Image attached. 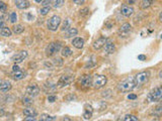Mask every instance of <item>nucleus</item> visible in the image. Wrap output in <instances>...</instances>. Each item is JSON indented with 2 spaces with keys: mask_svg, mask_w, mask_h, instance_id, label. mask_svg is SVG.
<instances>
[{
  "mask_svg": "<svg viewBox=\"0 0 162 121\" xmlns=\"http://www.w3.org/2000/svg\"><path fill=\"white\" fill-rule=\"evenodd\" d=\"M136 86L137 85L135 82V78H134V77H129V78H127L126 80H124V81H122L120 84H118V89L120 92L127 93V92H130V91L133 90Z\"/></svg>",
  "mask_w": 162,
  "mask_h": 121,
  "instance_id": "f257e3e1",
  "label": "nucleus"
},
{
  "mask_svg": "<svg viewBox=\"0 0 162 121\" xmlns=\"http://www.w3.org/2000/svg\"><path fill=\"white\" fill-rule=\"evenodd\" d=\"M162 98V90L160 87H156V88L152 89L150 93L148 94V101L149 102H158L160 101Z\"/></svg>",
  "mask_w": 162,
  "mask_h": 121,
  "instance_id": "f03ea898",
  "label": "nucleus"
},
{
  "mask_svg": "<svg viewBox=\"0 0 162 121\" xmlns=\"http://www.w3.org/2000/svg\"><path fill=\"white\" fill-rule=\"evenodd\" d=\"M150 76H151V74H150L149 71H145V72L139 73L138 75H136V76L134 77V78H135L136 85L141 86V85H143V84L147 83L148 80L150 79Z\"/></svg>",
  "mask_w": 162,
  "mask_h": 121,
  "instance_id": "7ed1b4c3",
  "label": "nucleus"
},
{
  "mask_svg": "<svg viewBox=\"0 0 162 121\" xmlns=\"http://www.w3.org/2000/svg\"><path fill=\"white\" fill-rule=\"evenodd\" d=\"M60 24H61V17L58 16V15L52 16L47 22L48 28H49V30H52V31L57 30V28H58Z\"/></svg>",
  "mask_w": 162,
  "mask_h": 121,
  "instance_id": "20e7f679",
  "label": "nucleus"
},
{
  "mask_svg": "<svg viewBox=\"0 0 162 121\" xmlns=\"http://www.w3.org/2000/svg\"><path fill=\"white\" fill-rule=\"evenodd\" d=\"M106 82H108V79H106V76H103V75H97L92 80V85L95 89H100L106 85Z\"/></svg>",
  "mask_w": 162,
  "mask_h": 121,
  "instance_id": "39448f33",
  "label": "nucleus"
},
{
  "mask_svg": "<svg viewBox=\"0 0 162 121\" xmlns=\"http://www.w3.org/2000/svg\"><path fill=\"white\" fill-rule=\"evenodd\" d=\"M61 50V43L60 42H51L47 47H46V54L48 57H51L58 52Z\"/></svg>",
  "mask_w": 162,
  "mask_h": 121,
  "instance_id": "423d86ee",
  "label": "nucleus"
},
{
  "mask_svg": "<svg viewBox=\"0 0 162 121\" xmlns=\"http://www.w3.org/2000/svg\"><path fill=\"white\" fill-rule=\"evenodd\" d=\"M40 87H39L36 84H31V85L27 86L26 88V95L29 96V97H36L40 94Z\"/></svg>",
  "mask_w": 162,
  "mask_h": 121,
  "instance_id": "0eeeda50",
  "label": "nucleus"
},
{
  "mask_svg": "<svg viewBox=\"0 0 162 121\" xmlns=\"http://www.w3.org/2000/svg\"><path fill=\"white\" fill-rule=\"evenodd\" d=\"M27 56H29V54H27L26 51H21V52H17L16 54H14V56L11 58V61H12L14 64H19L26 60L27 58Z\"/></svg>",
  "mask_w": 162,
  "mask_h": 121,
  "instance_id": "6e6552de",
  "label": "nucleus"
},
{
  "mask_svg": "<svg viewBox=\"0 0 162 121\" xmlns=\"http://www.w3.org/2000/svg\"><path fill=\"white\" fill-rule=\"evenodd\" d=\"M131 29H132L131 24L124 23L120 27V29H118V35H120L121 38H127V36L129 35V33H131Z\"/></svg>",
  "mask_w": 162,
  "mask_h": 121,
  "instance_id": "1a4fd4ad",
  "label": "nucleus"
},
{
  "mask_svg": "<svg viewBox=\"0 0 162 121\" xmlns=\"http://www.w3.org/2000/svg\"><path fill=\"white\" fill-rule=\"evenodd\" d=\"M106 42H108V38H106V36H101V38H97V40L93 42V49H94L95 51H99V50H101L102 47H104Z\"/></svg>",
  "mask_w": 162,
  "mask_h": 121,
  "instance_id": "9d476101",
  "label": "nucleus"
},
{
  "mask_svg": "<svg viewBox=\"0 0 162 121\" xmlns=\"http://www.w3.org/2000/svg\"><path fill=\"white\" fill-rule=\"evenodd\" d=\"M121 13H122L124 16L129 17L134 13V8L132 7V6H130V5L124 4V5H122V7H121Z\"/></svg>",
  "mask_w": 162,
  "mask_h": 121,
  "instance_id": "9b49d317",
  "label": "nucleus"
},
{
  "mask_svg": "<svg viewBox=\"0 0 162 121\" xmlns=\"http://www.w3.org/2000/svg\"><path fill=\"white\" fill-rule=\"evenodd\" d=\"M73 81V77L71 76H62L58 81V86L59 87H66Z\"/></svg>",
  "mask_w": 162,
  "mask_h": 121,
  "instance_id": "f8f14e48",
  "label": "nucleus"
},
{
  "mask_svg": "<svg viewBox=\"0 0 162 121\" xmlns=\"http://www.w3.org/2000/svg\"><path fill=\"white\" fill-rule=\"evenodd\" d=\"M11 83L6 80H0V91L3 93H6L11 90Z\"/></svg>",
  "mask_w": 162,
  "mask_h": 121,
  "instance_id": "ddd939ff",
  "label": "nucleus"
},
{
  "mask_svg": "<svg viewBox=\"0 0 162 121\" xmlns=\"http://www.w3.org/2000/svg\"><path fill=\"white\" fill-rule=\"evenodd\" d=\"M80 83L83 87H90L92 85V78L90 75H83L80 78Z\"/></svg>",
  "mask_w": 162,
  "mask_h": 121,
  "instance_id": "4468645a",
  "label": "nucleus"
},
{
  "mask_svg": "<svg viewBox=\"0 0 162 121\" xmlns=\"http://www.w3.org/2000/svg\"><path fill=\"white\" fill-rule=\"evenodd\" d=\"M15 5L18 9H26L31 6L27 0H15Z\"/></svg>",
  "mask_w": 162,
  "mask_h": 121,
  "instance_id": "2eb2a0df",
  "label": "nucleus"
},
{
  "mask_svg": "<svg viewBox=\"0 0 162 121\" xmlns=\"http://www.w3.org/2000/svg\"><path fill=\"white\" fill-rule=\"evenodd\" d=\"M12 77L14 80H16V81H19V80L24 79V77H26V72H24L21 69L17 70V71H14V72H12Z\"/></svg>",
  "mask_w": 162,
  "mask_h": 121,
  "instance_id": "dca6fc26",
  "label": "nucleus"
},
{
  "mask_svg": "<svg viewBox=\"0 0 162 121\" xmlns=\"http://www.w3.org/2000/svg\"><path fill=\"white\" fill-rule=\"evenodd\" d=\"M104 51H106V52L108 54H113L116 51V47L115 45H113V42H106V45H104Z\"/></svg>",
  "mask_w": 162,
  "mask_h": 121,
  "instance_id": "f3484780",
  "label": "nucleus"
},
{
  "mask_svg": "<svg viewBox=\"0 0 162 121\" xmlns=\"http://www.w3.org/2000/svg\"><path fill=\"white\" fill-rule=\"evenodd\" d=\"M72 45H74L76 49H78V50L82 49V47H83V45H84L83 38H75L74 40H72Z\"/></svg>",
  "mask_w": 162,
  "mask_h": 121,
  "instance_id": "a211bd4d",
  "label": "nucleus"
},
{
  "mask_svg": "<svg viewBox=\"0 0 162 121\" xmlns=\"http://www.w3.org/2000/svg\"><path fill=\"white\" fill-rule=\"evenodd\" d=\"M24 115L26 117H36L38 115V112H36V109L34 108H26L24 110Z\"/></svg>",
  "mask_w": 162,
  "mask_h": 121,
  "instance_id": "6ab92c4d",
  "label": "nucleus"
},
{
  "mask_svg": "<svg viewBox=\"0 0 162 121\" xmlns=\"http://www.w3.org/2000/svg\"><path fill=\"white\" fill-rule=\"evenodd\" d=\"M77 33H78V30L76 28H68L66 30V33H65V38H72V36H76Z\"/></svg>",
  "mask_w": 162,
  "mask_h": 121,
  "instance_id": "aec40b11",
  "label": "nucleus"
},
{
  "mask_svg": "<svg viewBox=\"0 0 162 121\" xmlns=\"http://www.w3.org/2000/svg\"><path fill=\"white\" fill-rule=\"evenodd\" d=\"M154 0H142L140 2V8L141 9H146V8H149L150 6L152 5Z\"/></svg>",
  "mask_w": 162,
  "mask_h": 121,
  "instance_id": "412c9836",
  "label": "nucleus"
},
{
  "mask_svg": "<svg viewBox=\"0 0 162 121\" xmlns=\"http://www.w3.org/2000/svg\"><path fill=\"white\" fill-rule=\"evenodd\" d=\"M0 35L2 36H5V38H8V36H10L12 35V31H11V29L9 28V27H2V29L0 30Z\"/></svg>",
  "mask_w": 162,
  "mask_h": 121,
  "instance_id": "4be33fe9",
  "label": "nucleus"
},
{
  "mask_svg": "<svg viewBox=\"0 0 162 121\" xmlns=\"http://www.w3.org/2000/svg\"><path fill=\"white\" fill-rule=\"evenodd\" d=\"M24 25H21V24H16V25L12 27V33H14L15 35H19V33H24Z\"/></svg>",
  "mask_w": 162,
  "mask_h": 121,
  "instance_id": "5701e85b",
  "label": "nucleus"
},
{
  "mask_svg": "<svg viewBox=\"0 0 162 121\" xmlns=\"http://www.w3.org/2000/svg\"><path fill=\"white\" fill-rule=\"evenodd\" d=\"M54 8H61L65 4V0H52Z\"/></svg>",
  "mask_w": 162,
  "mask_h": 121,
  "instance_id": "b1692460",
  "label": "nucleus"
},
{
  "mask_svg": "<svg viewBox=\"0 0 162 121\" xmlns=\"http://www.w3.org/2000/svg\"><path fill=\"white\" fill-rule=\"evenodd\" d=\"M41 120L42 121H53V120H56V117L50 116L49 114H42V115H41Z\"/></svg>",
  "mask_w": 162,
  "mask_h": 121,
  "instance_id": "393cba45",
  "label": "nucleus"
},
{
  "mask_svg": "<svg viewBox=\"0 0 162 121\" xmlns=\"http://www.w3.org/2000/svg\"><path fill=\"white\" fill-rule=\"evenodd\" d=\"M71 54H72V51H71L70 47H63V50H62V56L63 57L67 58V57H70Z\"/></svg>",
  "mask_w": 162,
  "mask_h": 121,
  "instance_id": "a878e982",
  "label": "nucleus"
},
{
  "mask_svg": "<svg viewBox=\"0 0 162 121\" xmlns=\"http://www.w3.org/2000/svg\"><path fill=\"white\" fill-rule=\"evenodd\" d=\"M123 120L124 121H137L138 120V117H136L135 115H132V114H127L126 116H124Z\"/></svg>",
  "mask_w": 162,
  "mask_h": 121,
  "instance_id": "bb28decb",
  "label": "nucleus"
},
{
  "mask_svg": "<svg viewBox=\"0 0 162 121\" xmlns=\"http://www.w3.org/2000/svg\"><path fill=\"white\" fill-rule=\"evenodd\" d=\"M70 25H71V20L70 19H66L65 21L63 22V24H62V30L63 31H66L68 28H70Z\"/></svg>",
  "mask_w": 162,
  "mask_h": 121,
  "instance_id": "cd10ccee",
  "label": "nucleus"
},
{
  "mask_svg": "<svg viewBox=\"0 0 162 121\" xmlns=\"http://www.w3.org/2000/svg\"><path fill=\"white\" fill-rule=\"evenodd\" d=\"M22 103H24V105H31L34 103V101H33V99H31V97L26 96V97L22 98Z\"/></svg>",
  "mask_w": 162,
  "mask_h": 121,
  "instance_id": "c85d7f7f",
  "label": "nucleus"
},
{
  "mask_svg": "<svg viewBox=\"0 0 162 121\" xmlns=\"http://www.w3.org/2000/svg\"><path fill=\"white\" fill-rule=\"evenodd\" d=\"M50 10H51V7H50V6H44V7L40 10V13L42 15H47L48 13L50 12Z\"/></svg>",
  "mask_w": 162,
  "mask_h": 121,
  "instance_id": "c756f323",
  "label": "nucleus"
},
{
  "mask_svg": "<svg viewBox=\"0 0 162 121\" xmlns=\"http://www.w3.org/2000/svg\"><path fill=\"white\" fill-rule=\"evenodd\" d=\"M89 13V8L88 7H84L79 10V14H80V16H86V15Z\"/></svg>",
  "mask_w": 162,
  "mask_h": 121,
  "instance_id": "7c9ffc66",
  "label": "nucleus"
},
{
  "mask_svg": "<svg viewBox=\"0 0 162 121\" xmlns=\"http://www.w3.org/2000/svg\"><path fill=\"white\" fill-rule=\"evenodd\" d=\"M17 20V15L15 12H11L10 13V22L11 23H15Z\"/></svg>",
  "mask_w": 162,
  "mask_h": 121,
  "instance_id": "2f4dec72",
  "label": "nucleus"
},
{
  "mask_svg": "<svg viewBox=\"0 0 162 121\" xmlns=\"http://www.w3.org/2000/svg\"><path fill=\"white\" fill-rule=\"evenodd\" d=\"M83 117H84V119H86V120L90 119V118L92 117V112H90V111H88V110H85V112L83 113Z\"/></svg>",
  "mask_w": 162,
  "mask_h": 121,
  "instance_id": "473e14b6",
  "label": "nucleus"
},
{
  "mask_svg": "<svg viewBox=\"0 0 162 121\" xmlns=\"http://www.w3.org/2000/svg\"><path fill=\"white\" fill-rule=\"evenodd\" d=\"M6 8H7V6H6V4L4 3V2L0 1V11H1V12H4V11L6 10Z\"/></svg>",
  "mask_w": 162,
  "mask_h": 121,
  "instance_id": "72a5a7b5",
  "label": "nucleus"
},
{
  "mask_svg": "<svg viewBox=\"0 0 162 121\" xmlns=\"http://www.w3.org/2000/svg\"><path fill=\"white\" fill-rule=\"evenodd\" d=\"M54 64H55V65H57V66H61V65H63V61H62V59H60V58L55 59V60H54Z\"/></svg>",
  "mask_w": 162,
  "mask_h": 121,
  "instance_id": "f704fd0d",
  "label": "nucleus"
},
{
  "mask_svg": "<svg viewBox=\"0 0 162 121\" xmlns=\"http://www.w3.org/2000/svg\"><path fill=\"white\" fill-rule=\"evenodd\" d=\"M111 90H106V91H104V92H102V97H106V98H108L109 97V96H111Z\"/></svg>",
  "mask_w": 162,
  "mask_h": 121,
  "instance_id": "c9c22d12",
  "label": "nucleus"
},
{
  "mask_svg": "<svg viewBox=\"0 0 162 121\" xmlns=\"http://www.w3.org/2000/svg\"><path fill=\"white\" fill-rule=\"evenodd\" d=\"M51 2H52V0H43L41 3H42L43 7H44V6H49V4L51 3Z\"/></svg>",
  "mask_w": 162,
  "mask_h": 121,
  "instance_id": "e433bc0d",
  "label": "nucleus"
},
{
  "mask_svg": "<svg viewBox=\"0 0 162 121\" xmlns=\"http://www.w3.org/2000/svg\"><path fill=\"white\" fill-rule=\"evenodd\" d=\"M56 99H57L56 96H49V97H48V101H49L50 103H53V102L56 101Z\"/></svg>",
  "mask_w": 162,
  "mask_h": 121,
  "instance_id": "4c0bfd02",
  "label": "nucleus"
},
{
  "mask_svg": "<svg viewBox=\"0 0 162 121\" xmlns=\"http://www.w3.org/2000/svg\"><path fill=\"white\" fill-rule=\"evenodd\" d=\"M67 101H73L74 99H76V96H74V95H69V96H67V97L65 98Z\"/></svg>",
  "mask_w": 162,
  "mask_h": 121,
  "instance_id": "58836bf2",
  "label": "nucleus"
},
{
  "mask_svg": "<svg viewBox=\"0 0 162 121\" xmlns=\"http://www.w3.org/2000/svg\"><path fill=\"white\" fill-rule=\"evenodd\" d=\"M128 99L129 100H135V99H137V95H135V94L128 95Z\"/></svg>",
  "mask_w": 162,
  "mask_h": 121,
  "instance_id": "ea45409f",
  "label": "nucleus"
},
{
  "mask_svg": "<svg viewBox=\"0 0 162 121\" xmlns=\"http://www.w3.org/2000/svg\"><path fill=\"white\" fill-rule=\"evenodd\" d=\"M138 60L139 61H145L146 60V56H144V54H139Z\"/></svg>",
  "mask_w": 162,
  "mask_h": 121,
  "instance_id": "a19ab883",
  "label": "nucleus"
},
{
  "mask_svg": "<svg viewBox=\"0 0 162 121\" xmlns=\"http://www.w3.org/2000/svg\"><path fill=\"white\" fill-rule=\"evenodd\" d=\"M85 108H86V110L90 111V112H92V111H93V108L90 106V105H88V104H86V105H85Z\"/></svg>",
  "mask_w": 162,
  "mask_h": 121,
  "instance_id": "79ce46f5",
  "label": "nucleus"
},
{
  "mask_svg": "<svg viewBox=\"0 0 162 121\" xmlns=\"http://www.w3.org/2000/svg\"><path fill=\"white\" fill-rule=\"evenodd\" d=\"M84 1H85V0H73V2H74L75 4H82Z\"/></svg>",
  "mask_w": 162,
  "mask_h": 121,
  "instance_id": "37998d69",
  "label": "nucleus"
},
{
  "mask_svg": "<svg viewBox=\"0 0 162 121\" xmlns=\"http://www.w3.org/2000/svg\"><path fill=\"white\" fill-rule=\"evenodd\" d=\"M4 115V108L2 106H0V117Z\"/></svg>",
  "mask_w": 162,
  "mask_h": 121,
  "instance_id": "c03bdc74",
  "label": "nucleus"
},
{
  "mask_svg": "<svg viewBox=\"0 0 162 121\" xmlns=\"http://www.w3.org/2000/svg\"><path fill=\"white\" fill-rule=\"evenodd\" d=\"M19 69H20V68L18 67L17 65H14V66L12 67V72H14V71H17V70H19Z\"/></svg>",
  "mask_w": 162,
  "mask_h": 121,
  "instance_id": "a18cd8bd",
  "label": "nucleus"
},
{
  "mask_svg": "<svg viewBox=\"0 0 162 121\" xmlns=\"http://www.w3.org/2000/svg\"><path fill=\"white\" fill-rule=\"evenodd\" d=\"M24 120H26V121H35L36 118L35 117H26Z\"/></svg>",
  "mask_w": 162,
  "mask_h": 121,
  "instance_id": "49530a36",
  "label": "nucleus"
},
{
  "mask_svg": "<svg viewBox=\"0 0 162 121\" xmlns=\"http://www.w3.org/2000/svg\"><path fill=\"white\" fill-rule=\"evenodd\" d=\"M4 25V21H3V19L2 18H0V28H2Z\"/></svg>",
  "mask_w": 162,
  "mask_h": 121,
  "instance_id": "de8ad7c7",
  "label": "nucleus"
},
{
  "mask_svg": "<svg viewBox=\"0 0 162 121\" xmlns=\"http://www.w3.org/2000/svg\"><path fill=\"white\" fill-rule=\"evenodd\" d=\"M45 66H46V67H50V68H51V69H52V68H53V66H52V64H51V63H46V64H45Z\"/></svg>",
  "mask_w": 162,
  "mask_h": 121,
  "instance_id": "09e8293b",
  "label": "nucleus"
},
{
  "mask_svg": "<svg viewBox=\"0 0 162 121\" xmlns=\"http://www.w3.org/2000/svg\"><path fill=\"white\" fill-rule=\"evenodd\" d=\"M128 2H129V3H135L136 0H128Z\"/></svg>",
  "mask_w": 162,
  "mask_h": 121,
  "instance_id": "8fccbe9b",
  "label": "nucleus"
},
{
  "mask_svg": "<svg viewBox=\"0 0 162 121\" xmlns=\"http://www.w3.org/2000/svg\"><path fill=\"white\" fill-rule=\"evenodd\" d=\"M35 1L36 2V3H41V2H42L43 0H35Z\"/></svg>",
  "mask_w": 162,
  "mask_h": 121,
  "instance_id": "3c124183",
  "label": "nucleus"
}]
</instances>
